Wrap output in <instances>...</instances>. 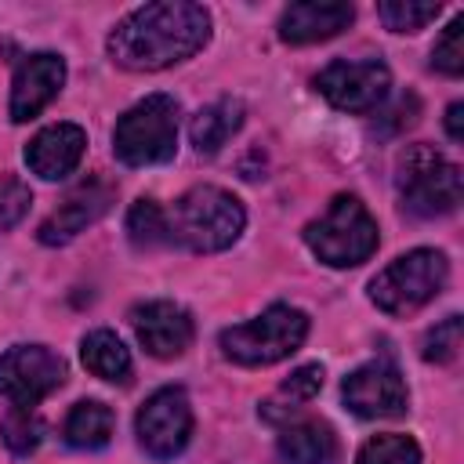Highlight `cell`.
Returning a JSON list of instances; mask_svg holds the SVG:
<instances>
[{
    "mask_svg": "<svg viewBox=\"0 0 464 464\" xmlns=\"http://www.w3.org/2000/svg\"><path fill=\"white\" fill-rule=\"evenodd\" d=\"M392 87V72L377 58H359V62H330L315 76V91L341 112H370L384 102Z\"/></svg>",
    "mask_w": 464,
    "mask_h": 464,
    "instance_id": "obj_10",
    "label": "cell"
},
{
    "mask_svg": "<svg viewBox=\"0 0 464 464\" xmlns=\"http://www.w3.org/2000/svg\"><path fill=\"white\" fill-rule=\"evenodd\" d=\"M308 337V315L294 304H268L261 315L221 330L225 359L239 366H272L297 352Z\"/></svg>",
    "mask_w": 464,
    "mask_h": 464,
    "instance_id": "obj_5",
    "label": "cell"
},
{
    "mask_svg": "<svg viewBox=\"0 0 464 464\" xmlns=\"http://www.w3.org/2000/svg\"><path fill=\"white\" fill-rule=\"evenodd\" d=\"M138 446L156 460H174L192 435V406L181 388H160L152 392L138 417H134Z\"/></svg>",
    "mask_w": 464,
    "mask_h": 464,
    "instance_id": "obj_9",
    "label": "cell"
},
{
    "mask_svg": "<svg viewBox=\"0 0 464 464\" xmlns=\"http://www.w3.org/2000/svg\"><path fill=\"white\" fill-rule=\"evenodd\" d=\"M80 359L94 377H102L109 384L130 381V352L123 348V341L112 330H91L80 341Z\"/></svg>",
    "mask_w": 464,
    "mask_h": 464,
    "instance_id": "obj_19",
    "label": "cell"
},
{
    "mask_svg": "<svg viewBox=\"0 0 464 464\" xmlns=\"http://www.w3.org/2000/svg\"><path fill=\"white\" fill-rule=\"evenodd\" d=\"M210 40V11L192 0L134 7L105 40L109 58L130 72H156L192 58Z\"/></svg>",
    "mask_w": 464,
    "mask_h": 464,
    "instance_id": "obj_1",
    "label": "cell"
},
{
    "mask_svg": "<svg viewBox=\"0 0 464 464\" xmlns=\"http://www.w3.org/2000/svg\"><path fill=\"white\" fill-rule=\"evenodd\" d=\"M460 36H464V18H453V22L442 29L439 44L431 47V65H435L439 72H446V76H460V72H464V47H460Z\"/></svg>",
    "mask_w": 464,
    "mask_h": 464,
    "instance_id": "obj_26",
    "label": "cell"
},
{
    "mask_svg": "<svg viewBox=\"0 0 464 464\" xmlns=\"http://www.w3.org/2000/svg\"><path fill=\"white\" fill-rule=\"evenodd\" d=\"M395 188L413 218H442L460 203V167L435 145H410L399 152Z\"/></svg>",
    "mask_w": 464,
    "mask_h": 464,
    "instance_id": "obj_4",
    "label": "cell"
},
{
    "mask_svg": "<svg viewBox=\"0 0 464 464\" xmlns=\"http://www.w3.org/2000/svg\"><path fill=\"white\" fill-rule=\"evenodd\" d=\"M127 236L138 250H152V246L170 243L167 210L156 199H134V207L127 210Z\"/></svg>",
    "mask_w": 464,
    "mask_h": 464,
    "instance_id": "obj_21",
    "label": "cell"
},
{
    "mask_svg": "<svg viewBox=\"0 0 464 464\" xmlns=\"http://www.w3.org/2000/svg\"><path fill=\"white\" fill-rule=\"evenodd\" d=\"M130 323H134V334H138L141 348L156 359L185 355L192 337H196L192 315L174 301H145L130 312Z\"/></svg>",
    "mask_w": 464,
    "mask_h": 464,
    "instance_id": "obj_13",
    "label": "cell"
},
{
    "mask_svg": "<svg viewBox=\"0 0 464 464\" xmlns=\"http://www.w3.org/2000/svg\"><path fill=\"white\" fill-rule=\"evenodd\" d=\"M29 203H33L29 185L22 178H14V174H0V232L14 228L25 218Z\"/></svg>",
    "mask_w": 464,
    "mask_h": 464,
    "instance_id": "obj_27",
    "label": "cell"
},
{
    "mask_svg": "<svg viewBox=\"0 0 464 464\" xmlns=\"http://www.w3.org/2000/svg\"><path fill=\"white\" fill-rule=\"evenodd\" d=\"M279 453L286 464H330L337 457V439L323 420H297L279 431Z\"/></svg>",
    "mask_w": 464,
    "mask_h": 464,
    "instance_id": "obj_18",
    "label": "cell"
},
{
    "mask_svg": "<svg viewBox=\"0 0 464 464\" xmlns=\"http://www.w3.org/2000/svg\"><path fill=\"white\" fill-rule=\"evenodd\" d=\"M87 149V134L76 123H51L44 127L29 145H25V163L36 178L44 181H58L65 174H72L83 160Z\"/></svg>",
    "mask_w": 464,
    "mask_h": 464,
    "instance_id": "obj_16",
    "label": "cell"
},
{
    "mask_svg": "<svg viewBox=\"0 0 464 464\" xmlns=\"http://www.w3.org/2000/svg\"><path fill=\"white\" fill-rule=\"evenodd\" d=\"M460 116H464V105H460V102H453V105L446 109V130H450V138H453V141H460V138H464Z\"/></svg>",
    "mask_w": 464,
    "mask_h": 464,
    "instance_id": "obj_29",
    "label": "cell"
},
{
    "mask_svg": "<svg viewBox=\"0 0 464 464\" xmlns=\"http://www.w3.org/2000/svg\"><path fill=\"white\" fill-rule=\"evenodd\" d=\"M243 116H246V109L239 98H218V102L203 105L188 123V138H192L196 152H203V156L218 152L243 127Z\"/></svg>",
    "mask_w": 464,
    "mask_h": 464,
    "instance_id": "obj_17",
    "label": "cell"
},
{
    "mask_svg": "<svg viewBox=\"0 0 464 464\" xmlns=\"http://www.w3.org/2000/svg\"><path fill=\"white\" fill-rule=\"evenodd\" d=\"M112 185H105V181H87V185H80V188H72L69 196H65V203L51 214V218H44V225H40V243L44 246H65V243H72L80 232H87L94 221H102L105 214H109V207H112Z\"/></svg>",
    "mask_w": 464,
    "mask_h": 464,
    "instance_id": "obj_14",
    "label": "cell"
},
{
    "mask_svg": "<svg viewBox=\"0 0 464 464\" xmlns=\"http://www.w3.org/2000/svg\"><path fill=\"white\" fill-rule=\"evenodd\" d=\"M65 381V359L47 344H14L0 355V399L11 406H36Z\"/></svg>",
    "mask_w": 464,
    "mask_h": 464,
    "instance_id": "obj_8",
    "label": "cell"
},
{
    "mask_svg": "<svg viewBox=\"0 0 464 464\" xmlns=\"http://www.w3.org/2000/svg\"><path fill=\"white\" fill-rule=\"evenodd\" d=\"M178 102L170 94H149L130 105L112 130V152L127 167H152L174 160L178 149Z\"/></svg>",
    "mask_w": 464,
    "mask_h": 464,
    "instance_id": "obj_6",
    "label": "cell"
},
{
    "mask_svg": "<svg viewBox=\"0 0 464 464\" xmlns=\"http://www.w3.org/2000/svg\"><path fill=\"white\" fill-rule=\"evenodd\" d=\"M446 254L417 246L370 279V301L388 315H413L446 286Z\"/></svg>",
    "mask_w": 464,
    "mask_h": 464,
    "instance_id": "obj_7",
    "label": "cell"
},
{
    "mask_svg": "<svg viewBox=\"0 0 464 464\" xmlns=\"http://www.w3.org/2000/svg\"><path fill=\"white\" fill-rule=\"evenodd\" d=\"M377 18L392 33H417L428 22L439 18V4H420V0H384L377 4Z\"/></svg>",
    "mask_w": 464,
    "mask_h": 464,
    "instance_id": "obj_23",
    "label": "cell"
},
{
    "mask_svg": "<svg viewBox=\"0 0 464 464\" xmlns=\"http://www.w3.org/2000/svg\"><path fill=\"white\" fill-rule=\"evenodd\" d=\"M319 388H323V366H319V362H304V366H297V370L279 384V395L290 399V402H308V399L319 395Z\"/></svg>",
    "mask_w": 464,
    "mask_h": 464,
    "instance_id": "obj_28",
    "label": "cell"
},
{
    "mask_svg": "<svg viewBox=\"0 0 464 464\" xmlns=\"http://www.w3.org/2000/svg\"><path fill=\"white\" fill-rule=\"evenodd\" d=\"M62 83H65V62H62V54H54V51L29 54L14 69V80H11V105H7L11 120L14 123H25V120L40 116L54 102V94L62 91Z\"/></svg>",
    "mask_w": 464,
    "mask_h": 464,
    "instance_id": "obj_12",
    "label": "cell"
},
{
    "mask_svg": "<svg viewBox=\"0 0 464 464\" xmlns=\"http://www.w3.org/2000/svg\"><path fill=\"white\" fill-rule=\"evenodd\" d=\"M246 225L243 203L218 185H192L178 196V203L167 210L170 243H181L196 254H218L228 250Z\"/></svg>",
    "mask_w": 464,
    "mask_h": 464,
    "instance_id": "obj_2",
    "label": "cell"
},
{
    "mask_svg": "<svg viewBox=\"0 0 464 464\" xmlns=\"http://www.w3.org/2000/svg\"><path fill=\"white\" fill-rule=\"evenodd\" d=\"M460 337H464L460 315H446L442 323H435L424 334V359L428 362H453L460 352Z\"/></svg>",
    "mask_w": 464,
    "mask_h": 464,
    "instance_id": "obj_25",
    "label": "cell"
},
{
    "mask_svg": "<svg viewBox=\"0 0 464 464\" xmlns=\"http://www.w3.org/2000/svg\"><path fill=\"white\" fill-rule=\"evenodd\" d=\"M112 428H116L112 410L105 402H98V399H83V402H76L69 410V417L62 424V435L76 450H102L112 439Z\"/></svg>",
    "mask_w": 464,
    "mask_h": 464,
    "instance_id": "obj_20",
    "label": "cell"
},
{
    "mask_svg": "<svg viewBox=\"0 0 464 464\" xmlns=\"http://www.w3.org/2000/svg\"><path fill=\"white\" fill-rule=\"evenodd\" d=\"M0 435H4V442H7L11 453L25 457V453H33V450L40 446V439H44V420H40L29 406H11V413H7L4 424H0Z\"/></svg>",
    "mask_w": 464,
    "mask_h": 464,
    "instance_id": "obj_24",
    "label": "cell"
},
{
    "mask_svg": "<svg viewBox=\"0 0 464 464\" xmlns=\"http://www.w3.org/2000/svg\"><path fill=\"white\" fill-rule=\"evenodd\" d=\"M355 464H420V446L410 435H373L355 453Z\"/></svg>",
    "mask_w": 464,
    "mask_h": 464,
    "instance_id": "obj_22",
    "label": "cell"
},
{
    "mask_svg": "<svg viewBox=\"0 0 464 464\" xmlns=\"http://www.w3.org/2000/svg\"><path fill=\"white\" fill-rule=\"evenodd\" d=\"M341 399L355 417L377 420V417H399L406 413V381L402 373L388 362V359H373L362 362L359 370H352L341 384Z\"/></svg>",
    "mask_w": 464,
    "mask_h": 464,
    "instance_id": "obj_11",
    "label": "cell"
},
{
    "mask_svg": "<svg viewBox=\"0 0 464 464\" xmlns=\"http://www.w3.org/2000/svg\"><path fill=\"white\" fill-rule=\"evenodd\" d=\"M352 18H355V7L344 0H301L279 14V40L294 44V47L319 44V40H330L341 29H348Z\"/></svg>",
    "mask_w": 464,
    "mask_h": 464,
    "instance_id": "obj_15",
    "label": "cell"
},
{
    "mask_svg": "<svg viewBox=\"0 0 464 464\" xmlns=\"http://www.w3.org/2000/svg\"><path fill=\"white\" fill-rule=\"evenodd\" d=\"M304 243L323 265L355 268L377 250L381 236H377L373 214L359 196H334L326 214L304 225Z\"/></svg>",
    "mask_w": 464,
    "mask_h": 464,
    "instance_id": "obj_3",
    "label": "cell"
}]
</instances>
